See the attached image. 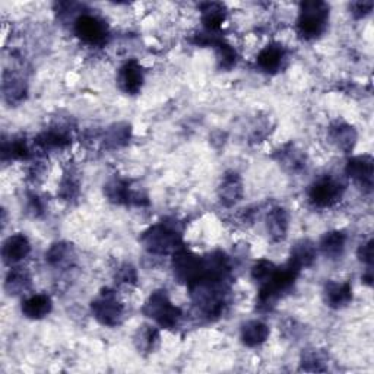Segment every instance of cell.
<instances>
[{"mask_svg": "<svg viewBox=\"0 0 374 374\" xmlns=\"http://www.w3.org/2000/svg\"><path fill=\"white\" fill-rule=\"evenodd\" d=\"M329 139L338 149L351 152L357 144V132L349 124L336 121L329 128Z\"/></svg>", "mask_w": 374, "mask_h": 374, "instance_id": "cell-15", "label": "cell"}, {"mask_svg": "<svg viewBox=\"0 0 374 374\" xmlns=\"http://www.w3.org/2000/svg\"><path fill=\"white\" fill-rule=\"evenodd\" d=\"M142 244L152 255H168L182 247V236L175 225L163 221L145 231Z\"/></svg>", "mask_w": 374, "mask_h": 374, "instance_id": "cell-2", "label": "cell"}, {"mask_svg": "<svg viewBox=\"0 0 374 374\" xmlns=\"http://www.w3.org/2000/svg\"><path fill=\"white\" fill-rule=\"evenodd\" d=\"M213 47H215L217 51V60L221 69L229 70L231 67L236 66L237 62V53L233 46H229L228 43L222 40H217L213 43Z\"/></svg>", "mask_w": 374, "mask_h": 374, "instance_id": "cell-30", "label": "cell"}, {"mask_svg": "<svg viewBox=\"0 0 374 374\" xmlns=\"http://www.w3.org/2000/svg\"><path fill=\"white\" fill-rule=\"evenodd\" d=\"M51 309L53 302L47 294H35L24 301L22 314L31 320H40L48 316Z\"/></svg>", "mask_w": 374, "mask_h": 374, "instance_id": "cell-18", "label": "cell"}, {"mask_svg": "<svg viewBox=\"0 0 374 374\" xmlns=\"http://www.w3.org/2000/svg\"><path fill=\"white\" fill-rule=\"evenodd\" d=\"M225 21V6L221 4L202 5V22L208 32H215Z\"/></svg>", "mask_w": 374, "mask_h": 374, "instance_id": "cell-24", "label": "cell"}, {"mask_svg": "<svg viewBox=\"0 0 374 374\" xmlns=\"http://www.w3.org/2000/svg\"><path fill=\"white\" fill-rule=\"evenodd\" d=\"M116 279L120 283H135L136 279H138L136 269L133 268V266L131 263H124V265H121L120 268L117 269Z\"/></svg>", "mask_w": 374, "mask_h": 374, "instance_id": "cell-34", "label": "cell"}, {"mask_svg": "<svg viewBox=\"0 0 374 374\" xmlns=\"http://www.w3.org/2000/svg\"><path fill=\"white\" fill-rule=\"evenodd\" d=\"M347 244V236L342 231H330L320 240V251L329 259L341 258Z\"/></svg>", "mask_w": 374, "mask_h": 374, "instance_id": "cell-20", "label": "cell"}, {"mask_svg": "<svg viewBox=\"0 0 374 374\" xmlns=\"http://www.w3.org/2000/svg\"><path fill=\"white\" fill-rule=\"evenodd\" d=\"M31 287V276L24 268H12L5 281V290L9 295L24 294Z\"/></svg>", "mask_w": 374, "mask_h": 374, "instance_id": "cell-22", "label": "cell"}, {"mask_svg": "<svg viewBox=\"0 0 374 374\" xmlns=\"http://www.w3.org/2000/svg\"><path fill=\"white\" fill-rule=\"evenodd\" d=\"M316 256H317V248L314 243L310 240H300L291 248L290 263L295 266L298 271H301L312 266L316 260Z\"/></svg>", "mask_w": 374, "mask_h": 374, "instance_id": "cell-16", "label": "cell"}, {"mask_svg": "<svg viewBox=\"0 0 374 374\" xmlns=\"http://www.w3.org/2000/svg\"><path fill=\"white\" fill-rule=\"evenodd\" d=\"M325 359L322 357V354L319 351H307L305 355H302L301 366L302 370L306 371H325L326 368L323 367Z\"/></svg>", "mask_w": 374, "mask_h": 374, "instance_id": "cell-33", "label": "cell"}, {"mask_svg": "<svg viewBox=\"0 0 374 374\" xmlns=\"http://www.w3.org/2000/svg\"><path fill=\"white\" fill-rule=\"evenodd\" d=\"M4 97L9 104H18L21 102L27 95V85L25 82L13 75H4Z\"/></svg>", "mask_w": 374, "mask_h": 374, "instance_id": "cell-26", "label": "cell"}, {"mask_svg": "<svg viewBox=\"0 0 374 374\" xmlns=\"http://www.w3.org/2000/svg\"><path fill=\"white\" fill-rule=\"evenodd\" d=\"M359 259L368 265V268H371L373 265V240H368L367 243L361 244L359 248Z\"/></svg>", "mask_w": 374, "mask_h": 374, "instance_id": "cell-36", "label": "cell"}, {"mask_svg": "<svg viewBox=\"0 0 374 374\" xmlns=\"http://www.w3.org/2000/svg\"><path fill=\"white\" fill-rule=\"evenodd\" d=\"M144 314L154 322L164 329L174 328L179 320L182 319V310L180 307L174 306L171 300L167 295V291L158 290L151 294V297L147 300L144 309H142Z\"/></svg>", "mask_w": 374, "mask_h": 374, "instance_id": "cell-3", "label": "cell"}, {"mask_svg": "<svg viewBox=\"0 0 374 374\" xmlns=\"http://www.w3.org/2000/svg\"><path fill=\"white\" fill-rule=\"evenodd\" d=\"M78 193H79L78 177L72 171H69V173L65 174L63 180L60 183V187H59L60 198H63L66 201H70V199H74Z\"/></svg>", "mask_w": 374, "mask_h": 374, "instance_id": "cell-31", "label": "cell"}, {"mask_svg": "<svg viewBox=\"0 0 374 374\" xmlns=\"http://www.w3.org/2000/svg\"><path fill=\"white\" fill-rule=\"evenodd\" d=\"M173 272L180 282L190 285L203 274V259L185 247L177 248L173 253Z\"/></svg>", "mask_w": 374, "mask_h": 374, "instance_id": "cell-6", "label": "cell"}, {"mask_svg": "<svg viewBox=\"0 0 374 374\" xmlns=\"http://www.w3.org/2000/svg\"><path fill=\"white\" fill-rule=\"evenodd\" d=\"M2 155L4 159L9 156L11 159H20V161H24V159H28L31 156V149L24 138H13L9 144L4 142Z\"/></svg>", "mask_w": 374, "mask_h": 374, "instance_id": "cell-28", "label": "cell"}, {"mask_svg": "<svg viewBox=\"0 0 374 374\" xmlns=\"http://www.w3.org/2000/svg\"><path fill=\"white\" fill-rule=\"evenodd\" d=\"M241 342L246 347H259L262 345L269 336V328L260 320H248L241 326Z\"/></svg>", "mask_w": 374, "mask_h": 374, "instance_id": "cell-17", "label": "cell"}, {"mask_svg": "<svg viewBox=\"0 0 374 374\" xmlns=\"http://www.w3.org/2000/svg\"><path fill=\"white\" fill-rule=\"evenodd\" d=\"M326 305L332 309H342L352 300V287L348 282L329 281L323 290Z\"/></svg>", "mask_w": 374, "mask_h": 374, "instance_id": "cell-14", "label": "cell"}, {"mask_svg": "<svg viewBox=\"0 0 374 374\" xmlns=\"http://www.w3.org/2000/svg\"><path fill=\"white\" fill-rule=\"evenodd\" d=\"M132 138V128L128 123H116L109 128L104 136V144L109 148H121L129 144Z\"/></svg>", "mask_w": 374, "mask_h": 374, "instance_id": "cell-23", "label": "cell"}, {"mask_svg": "<svg viewBox=\"0 0 374 374\" xmlns=\"http://www.w3.org/2000/svg\"><path fill=\"white\" fill-rule=\"evenodd\" d=\"M74 259V248L67 243H55L46 253V260L55 268H62Z\"/></svg>", "mask_w": 374, "mask_h": 374, "instance_id": "cell-27", "label": "cell"}, {"mask_svg": "<svg viewBox=\"0 0 374 374\" xmlns=\"http://www.w3.org/2000/svg\"><path fill=\"white\" fill-rule=\"evenodd\" d=\"M290 227V217L287 209H283L281 206L272 208L268 213V218H266V228H268V234L272 241L279 243L283 241L287 237Z\"/></svg>", "mask_w": 374, "mask_h": 374, "instance_id": "cell-13", "label": "cell"}, {"mask_svg": "<svg viewBox=\"0 0 374 374\" xmlns=\"http://www.w3.org/2000/svg\"><path fill=\"white\" fill-rule=\"evenodd\" d=\"M72 138L70 133L63 128H53L41 133L37 139V145L43 149H62L66 148Z\"/></svg>", "mask_w": 374, "mask_h": 374, "instance_id": "cell-21", "label": "cell"}, {"mask_svg": "<svg viewBox=\"0 0 374 374\" xmlns=\"http://www.w3.org/2000/svg\"><path fill=\"white\" fill-rule=\"evenodd\" d=\"M373 2H354L349 5V9L357 20H361V18H366L373 11Z\"/></svg>", "mask_w": 374, "mask_h": 374, "instance_id": "cell-35", "label": "cell"}, {"mask_svg": "<svg viewBox=\"0 0 374 374\" xmlns=\"http://www.w3.org/2000/svg\"><path fill=\"white\" fill-rule=\"evenodd\" d=\"M144 81H145L144 70H142L140 65L136 60H131L128 63H124L119 70L117 82L123 93L131 94V95L138 94L142 90Z\"/></svg>", "mask_w": 374, "mask_h": 374, "instance_id": "cell-9", "label": "cell"}, {"mask_svg": "<svg viewBox=\"0 0 374 374\" xmlns=\"http://www.w3.org/2000/svg\"><path fill=\"white\" fill-rule=\"evenodd\" d=\"M31 252V243L27 236L18 233L8 237L2 246V258L4 262L9 266H13L24 260Z\"/></svg>", "mask_w": 374, "mask_h": 374, "instance_id": "cell-11", "label": "cell"}, {"mask_svg": "<svg viewBox=\"0 0 374 374\" xmlns=\"http://www.w3.org/2000/svg\"><path fill=\"white\" fill-rule=\"evenodd\" d=\"M276 268H278V266H275L272 262L262 259L252 268V278H253V281H256V282H259L262 285L274 275Z\"/></svg>", "mask_w": 374, "mask_h": 374, "instance_id": "cell-32", "label": "cell"}, {"mask_svg": "<svg viewBox=\"0 0 374 374\" xmlns=\"http://www.w3.org/2000/svg\"><path fill=\"white\" fill-rule=\"evenodd\" d=\"M344 193V183L332 175H323L310 186L309 199L317 208H330L342 199Z\"/></svg>", "mask_w": 374, "mask_h": 374, "instance_id": "cell-5", "label": "cell"}, {"mask_svg": "<svg viewBox=\"0 0 374 374\" xmlns=\"http://www.w3.org/2000/svg\"><path fill=\"white\" fill-rule=\"evenodd\" d=\"M91 312L98 322L104 326L116 328L123 322L124 306L113 291H102L93 302Z\"/></svg>", "mask_w": 374, "mask_h": 374, "instance_id": "cell-4", "label": "cell"}, {"mask_svg": "<svg viewBox=\"0 0 374 374\" xmlns=\"http://www.w3.org/2000/svg\"><path fill=\"white\" fill-rule=\"evenodd\" d=\"M243 192L244 189L241 177L237 173L229 171L222 177L221 185L218 187V196L224 206H234L237 202H240L243 198Z\"/></svg>", "mask_w": 374, "mask_h": 374, "instance_id": "cell-12", "label": "cell"}, {"mask_svg": "<svg viewBox=\"0 0 374 374\" xmlns=\"http://www.w3.org/2000/svg\"><path fill=\"white\" fill-rule=\"evenodd\" d=\"M329 21V5L325 2H302L297 20V29L302 39L314 40L322 35Z\"/></svg>", "mask_w": 374, "mask_h": 374, "instance_id": "cell-1", "label": "cell"}, {"mask_svg": "<svg viewBox=\"0 0 374 374\" xmlns=\"http://www.w3.org/2000/svg\"><path fill=\"white\" fill-rule=\"evenodd\" d=\"M279 163L290 171H300L306 167V156L294 147H288L279 154Z\"/></svg>", "mask_w": 374, "mask_h": 374, "instance_id": "cell-29", "label": "cell"}, {"mask_svg": "<svg viewBox=\"0 0 374 374\" xmlns=\"http://www.w3.org/2000/svg\"><path fill=\"white\" fill-rule=\"evenodd\" d=\"M74 28L78 39L90 46L104 44L109 37V28H107L105 22L94 15L84 13L78 16Z\"/></svg>", "mask_w": 374, "mask_h": 374, "instance_id": "cell-8", "label": "cell"}, {"mask_svg": "<svg viewBox=\"0 0 374 374\" xmlns=\"http://www.w3.org/2000/svg\"><path fill=\"white\" fill-rule=\"evenodd\" d=\"M159 342V332L151 325L140 326L135 335V347L142 354H151Z\"/></svg>", "mask_w": 374, "mask_h": 374, "instance_id": "cell-25", "label": "cell"}, {"mask_svg": "<svg viewBox=\"0 0 374 374\" xmlns=\"http://www.w3.org/2000/svg\"><path fill=\"white\" fill-rule=\"evenodd\" d=\"M347 175L352 180L360 183L367 190H371L373 186V171H374V161L370 155H359L352 156L347 164Z\"/></svg>", "mask_w": 374, "mask_h": 374, "instance_id": "cell-10", "label": "cell"}, {"mask_svg": "<svg viewBox=\"0 0 374 374\" xmlns=\"http://www.w3.org/2000/svg\"><path fill=\"white\" fill-rule=\"evenodd\" d=\"M285 59V50L279 44H271L265 47L258 56V66L265 70V72H276L282 66V62Z\"/></svg>", "mask_w": 374, "mask_h": 374, "instance_id": "cell-19", "label": "cell"}, {"mask_svg": "<svg viewBox=\"0 0 374 374\" xmlns=\"http://www.w3.org/2000/svg\"><path fill=\"white\" fill-rule=\"evenodd\" d=\"M104 194L107 199L116 205H135V206H147L149 205L148 196L131 187V183L121 179H113L104 186Z\"/></svg>", "mask_w": 374, "mask_h": 374, "instance_id": "cell-7", "label": "cell"}]
</instances>
